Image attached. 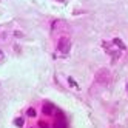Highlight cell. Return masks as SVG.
Masks as SVG:
<instances>
[{
    "label": "cell",
    "instance_id": "cell-1",
    "mask_svg": "<svg viewBox=\"0 0 128 128\" xmlns=\"http://www.w3.org/2000/svg\"><path fill=\"white\" fill-rule=\"evenodd\" d=\"M59 50L63 52V54H66L70 51V40L68 39H60L59 40Z\"/></svg>",
    "mask_w": 128,
    "mask_h": 128
},
{
    "label": "cell",
    "instance_id": "cell-2",
    "mask_svg": "<svg viewBox=\"0 0 128 128\" xmlns=\"http://www.w3.org/2000/svg\"><path fill=\"white\" fill-rule=\"evenodd\" d=\"M52 111H54V106H52L51 104H45V105H43V113H45V114H51Z\"/></svg>",
    "mask_w": 128,
    "mask_h": 128
},
{
    "label": "cell",
    "instance_id": "cell-3",
    "mask_svg": "<svg viewBox=\"0 0 128 128\" xmlns=\"http://www.w3.org/2000/svg\"><path fill=\"white\" fill-rule=\"evenodd\" d=\"M113 43H114V45H117V46L120 48V50H125V45L122 43V40H120V39H114V40H113Z\"/></svg>",
    "mask_w": 128,
    "mask_h": 128
},
{
    "label": "cell",
    "instance_id": "cell-4",
    "mask_svg": "<svg viewBox=\"0 0 128 128\" xmlns=\"http://www.w3.org/2000/svg\"><path fill=\"white\" fill-rule=\"evenodd\" d=\"M54 128H66V126H65V124H63L62 120H57L56 124H54Z\"/></svg>",
    "mask_w": 128,
    "mask_h": 128
},
{
    "label": "cell",
    "instance_id": "cell-5",
    "mask_svg": "<svg viewBox=\"0 0 128 128\" xmlns=\"http://www.w3.org/2000/svg\"><path fill=\"white\" fill-rule=\"evenodd\" d=\"M28 116H30V117H34V116H36V110H34V108H30V110H28Z\"/></svg>",
    "mask_w": 128,
    "mask_h": 128
},
{
    "label": "cell",
    "instance_id": "cell-6",
    "mask_svg": "<svg viewBox=\"0 0 128 128\" xmlns=\"http://www.w3.org/2000/svg\"><path fill=\"white\" fill-rule=\"evenodd\" d=\"M16 125L17 126H22L23 125V119H16Z\"/></svg>",
    "mask_w": 128,
    "mask_h": 128
},
{
    "label": "cell",
    "instance_id": "cell-7",
    "mask_svg": "<svg viewBox=\"0 0 128 128\" xmlns=\"http://www.w3.org/2000/svg\"><path fill=\"white\" fill-rule=\"evenodd\" d=\"M40 126H42V128H48V125H46V124H43V122H40Z\"/></svg>",
    "mask_w": 128,
    "mask_h": 128
},
{
    "label": "cell",
    "instance_id": "cell-8",
    "mask_svg": "<svg viewBox=\"0 0 128 128\" xmlns=\"http://www.w3.org/2000/svg\"><path fill=\"white\" fill-rule=\"evenodd\" d=\"M0 59H3V52L2 51H0Z\"/></svg>",
    "mask_w": 128,
    "mask_h": 128
},
{
    "label": "cell",
    "instance_id": "cell-9",
    "mask_svg": "<svg viewBox=\"0 0 128 128\" xmlns=\"http://www.w3.org/2000/svg\"><path fill=\"white\" fill-rule=\"evenodd\" d=\"M126 88H128V85H126Z\"/></svg>",
    "mask_w": 128,
    "mask_h": 128
}]
</instances>
